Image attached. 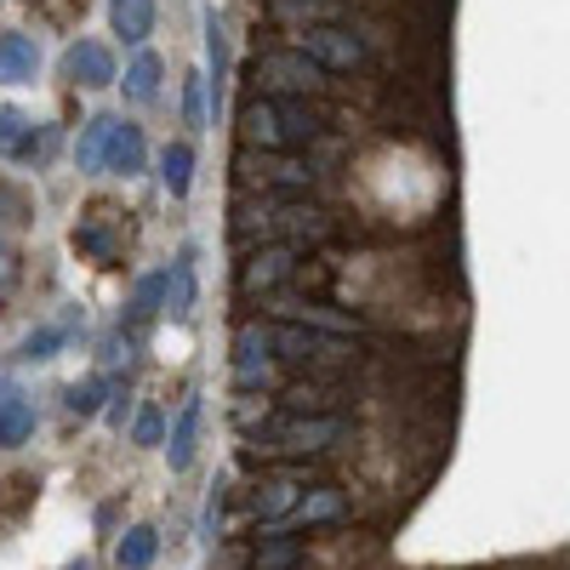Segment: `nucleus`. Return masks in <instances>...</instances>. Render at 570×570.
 <instances>
[{"label":"nucleus","instance_id":"f257e3e1","mask_svg":"<svg viewBox=\"0 0 570 570\" xmlns=\"http://www.w3.org/2000/svg\"><path fill=\"white\" fill-rule=\"evenodd\" d=\"M240 126L263 149H292V142H308L320 131V115L297 98H257V104H246Z\"/></svg>","mask_w":570,"mask_h":570},{"label":"nucleus","instance_id":"f03ea898","mask_svg":"<svg viewBox=\"0 0 570 570\" xmlns=\"http://www.w3.org/2000/svg\"><path fill=\"white\" fill-rule=\"evenodd\" d=\"M337 434H343V422H337V416H314V422L292 416V422L268 428V434L257 440V451H325Z\"/></svg>","mask_w":570,"mask_h":570},{"label":"nucleus","instance_id":"7ed1b4c3","mask_svg":"<svg viewBox=\"0 0 570 570\" xmlns=\"http://www.w3.org/2000/svg\"><path fill=\"white\" fill-rule=\"evenodd\" d=\"M257 80H268L274 91H320L325 86V69L303 52H268L257 63Z\"/></svg>","mask_w":570,"mask_h":570},{"label":"nucleus","instance_id":"20e7f679","mask_svg":"<svg viewBox=\"0 0 570 570\" xmlns=\"http://www.w3.org/2000/svg\"><path fill=\"white\" fill-rule=\"evenodd\" d=\"M303 58H314L320 69H354L365 58V46L343 29H308L303 35Z\"/></svg>","mask_w":570,"mask_h":570},{"label":"nucleus","instance_id":"39448f33","mask_svg":"<svg viewBox=\"0 0 570 570\" xmlns=\"http://www.w3.org/2000/svg\"><path fill=\"white\" fill-rule=\"evenodd\" d=\"M63 75H69L75 86H115V58H109V46L75 40L69 52H63Z\"/></svg>","mask_w":570,"mask_h":570},{"label":"nucleus","instance_id":"423d86ee","mask_svg":"<svg viewBox=\"0 0 570 570\" xmlns=\"http://www.w3.org/2000/svg\"><path fill=\"white\" fill-rule=\"evenodd\" d=\"M142 160H149V142H142V131L126 126V120H115L109 149H104V171H115V177H137Z\"/></svg>","mask_w":570,"mask_h":570},{"label":"nucleus","instance_id":"0eeeda50","mask_svg":"<svg viewBox=\"0 0 570 570\" xmlns=\"http://www.w3.org/2000/svg\"><path fill=\"white\" fill-rule=\"evenodd\" d=\"M46 142H52V137L35 131L23 109H0V155H7V160H35Z\"/></svg>","mask_w":570,"mask_h":570},{"label":"nucleus","instance_id":"6e6552de","mask_svg":"<svg viewBox=\"0 0 570 570\" xmlns=\"http://www.w3.org/2000/svg\"><path fill=\"white\" fill-rule=\"evenodd\" d=\"M35 69H40L35 40L29 35H0V80L23 86V80H35Z\"/></svg>","mask_w":570,"mask_h":570},{"label":"nucleus","instance_id":"1a4fd4ad","mask_svg":"<svg viewBox=\"0 0 570 570\" xmlns=\"http://www.w3.org/2000/svg\"><path fill=\"white\" fill-rule=\"evenodd\" d=\"M206 58H212L206 86H212V115H217L223 109V86H228V35H223L217 12H206Z\"/></svg>","mask_w":570,"mask_h":570},{"label":"nucleus","instance_id":"9d476101","mask_svg":"<svg viewBox=\"0 0 570 570\" xmlns=\"http://www.w3.org/2000/svg\"><path fill=\"white\" fill-rule=\"evenodd\" d=\"M115 35H126V40H149V29H155V0H115Z\"/></svg>","mask_w":570,"mask_h":570},{"label":"nucleus","instance_id":"9b49d317","mask_svg":"<svg viewBox=\"0 0 570 570\" xmlns=\"http://www.w3.org/2000/svg\"><path fill=\"white\" fill-rule=\"evenodd\" d=\"M285 274H292V252H257L252 263H246V292H268V285H279Z\"/></svg>","mask_w":570,"mask_h":570},{"label":"nucleus","instance_id":"f8f14e48","mask_svg":"<svg viewBox=\"0 0 570 570\" xmlns=\"http://www.w3.org/2000/svg\"><path fill=\"white\" fill-rule=\"evenodd\" d=\"M109 131H115V120H109V115L86 120V131H80V149H75L80 171H104V149H109Z\"/></svg>","mask_w":570,"mask_h":570},{"label":"nucleus","instance_id":"ddd939ff","mask_svg":"<svg viewBox=\"0 0 570 570\" xmlns=\"http://www.w3.org/2000/svg\"><path fill=\"white\" fill-rule=\"evenodd\" d=\"M120 86H126V98H131V104H149L155 91H160V58H155V52H142V58L126 69Z\"/></svg>","mask_w":570,"mask_h":570},{"label":"nucleus","instance_id":"4468645a","mask_svg":"<svg viewBox=\"0 0 570 570\" xmlns=\"http://www.w3.org/2000/svg\"><path fill=\"white\" fill-rule=\"evenodd\" d=\"M166 292H171V314H188V303H195V252H177L171 274H166Z\"/></svg>","mask_w":570,"mask_h":570},{"label":"nucleus","instance_id":"2eb2a0df","mask_svg":"<svg viewBox=\"0 0 570 570\" xmlns=\"http://www.w3.org/2000/svg\"><path fill=\"white\" fill-rule=\"evenodd\" d=\"M155 553H160V537L149 531V525H137V531H126V542H120V570H149L155 564Z\"/></svg>","mask_w":570,"mask_h":570},{"label":"nucleus","instance_id":"dca6fc26","mask_svg":"<svg viewBox=\"0 0 570 570\" xmlns=\"http://www.w3.org/2000/svg\"><path fill=\"white\" fill-rule=\"evenodd\" d=\"M160 177H166L171 195L183 200V195H188V183H195V149H188V142H171L166 160H160Z\"/></svg>","mask_w":570,"mask_h":570},{"label":"nucleus","instance_id":"f3484780","mask_svg":"<svg viewBox=\"0 0 570 570\" xmlns=\"http://www.w3.org/2000/svg\"><path fill=\"white\" fill-rule=\"evenodd\" d=\"M29 428H35V405L12 394L7 405H0V445H23Z\"/></svg>","mask_w":570,"mask_h":570},{"label":"nucleus","instance_id":"a211bd4d","mask_svg":"<svg viewBox=\"0 0 570 570\" xmlns=\"http://www.w3.org/2000/svg\"><path fill=\"white\" fill-rule=\"evenodd\" d=\"M195 428H200V405L188 400L183 405V416H177V428H171V468H188V456H195Z\"/></svg>","mask_w":570,"mask_h":570},{"label":"nucleus","instance_id":"6ab92c4d","mask_svg":"<svg viewBox=\"0 0 570 570\" xmlns=\"http://www.w3.org/2000/svg\"><path fill=\"white\" fill-rule=\"evenodd\" d=\"M292 497H297V485H292V480H274V485H263V497H257V513L268 519V525H279V519H285V508H292Z\"/></svg>","mask_w":570,"mask_h":570},{"label":"nucleus","instance_id":"aec40b11","mask_svg":"<svg viewBox=\"0 0 570 570\" xmlns=\"http://www.w3.org/2000/svg\"><path fill=\"white\" fill-rule=\"evenodd\" d=\"M279 314L314 320V325H325V331H360V320H348V314H331V308H320V303H292V308H279Z\"/></svg>","mask_w":570,"mask_h":570},{"label":"nucleus","instance_id":"412c9836","mask_svg":"<svg viewBox=\"0 0 570 570\" xmlns=\"http://www.w3.org/2000/svg\"><path fill=\"white\" fill-rule=\"evenodd\" d=\"M285 405L292 411H325L337 400H331V389H320V383H297V389H285Z\"/></svg>","mask_w":570,"mask_h":570},{"label":"nucleus","instance_id":"4be33fe9","mask_svg":"<svg viewBox=\"0 0 570 570\" xmlns=\"http://www.w3.org/2000/svg\"><path fill=\"white\" fill-rule=\"evenodd\" d=\"M183 120H188V126H206V75H188V91H183Z\"/></svg>","mask_w":570,"mask_h":570},{"label":"nucleus","instance_id":"5701e85b","mask_svg":"<svg viewBox=\"0 0 570 570\" xmlns=\"http://www.w3.org/2000/svg\"><path fill=\"white\" fill-rule=\"evenodd\" d=\"M98 405H104V376H91V383H75L69 389V411L75 416H91Z\"/></svg>","mask_w":570,"mask_h":570},{"label":"nucleus","instance_id":"b1692460","mask_svg":"<svg viewBox=\"0 0 570 570\" xmlns=\"http://www.w3.org/2000/svg\"><path fill=\"white\" fill-rule=\"evenodd\" d=\"M58 343H63V331H58V325H46V331H35V337L23 343V360H52Z\"/></svg>","mask_w":570,"mask_h":570},{"label":"nucleus","instance_id":"393cba45","mask_svg":"<svg viewBox=\"0 0 570 570\" xmlns=\"http://www.w3.org/2000/svg\"><path fill=\"white\" fill-rule=\"evenodd\" d=\"M131 434H137V445H160V411H142Z\"/></svg>","mask_w":570,"mask_h":570},{"label":"nucleus","instance_id":"a878e982","mask_svg":"<svg viewBox=\"0 0 570 570\" xmlns=\"http://www.w3.org/2000/svg\"><path fill=\"white\" fill-rule=\"evenodd\" d=\"M7 279H12V252L0 246V285H7Z\"/></svg>","mask_w":570,"mask_h":570},{"label":"nucleus","instance_id":"bb28decb","mask_svg":"<svg viewBox=\"0 0 570 570\" xmlns=\"http://www.w3.org/2000/svg\"><path fill=\"white\" fill-rule=\"evenodd\" d=\"M69 570H86V564H69Z\"/></svg>","mask_w":570,"mask_h":570}]
</instances>
